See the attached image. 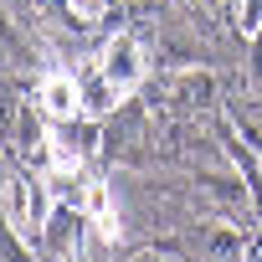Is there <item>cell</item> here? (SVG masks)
Here are the masks:
<instances>
[{"label":"cell","mask_w":262,"mask_h":262,"mask_svg":"<svg viewBox=\"0 0 262 262\" xmlns=\"http://www.w3.org/2000/svg\"><path fill=\"white\" fill-rule=\"evenodd\" d=\"M77 82H82V113H88V118H98V113L118 108V98H123V93H118V88H113L98 67H93L88 77H77Z\"/></svg>","instance_id":"obj_3"},{"label":"cell","mask_w":262,"mask_h":262,"mask_svg":"<svg viewBox=\"0 0 262 262\" xmlns=\"http://www.w3.org/2000/svg\"><path fill=\"white\" fill-rule=\"evenodd\" d=\"M139 262H160V257H139Z\"/></svg>","instance_id":"obj_8"},{"label":"cell","mask_w":262,"mask_h":262,"mask_svg":"<svg viewBox=\"0 0 262 262\" xmlns=\"http://www.w3.org/2000/svg\"><path fill=\"white\" fill-rule=\"evenodd\" d=\"M36 103H41L47 118L72 123V118L82 113V82H77L72 72H47V77L36 82Z\"/></svg>","instance_id":"obj_2"},{"label":"cell","mask_w":262,"mask_h":262,"mask_svg":"<svg viewBox=\"0 0 262 262\" xmlns=\"http://www.w3.org/2000/svg\"><path fill=\"white\" fill-rule=\"evenodd\" d=\"M98 72H103L118 93H134V88L144 82V52H139V41H134V36H113V41L103 47V57H98Z\"/></svg>","instance_id":"obj_1"},{"label":"cell","mask_w":262,"mask_h":262,"mask_svg":"<svg viewBox=\"0 0 262 262\" xmlns=\"http://www.w3.org/2000/svg\"><path fill=\"white\" fill-rule=\"evenodd\" d=\"M175 98L180 103H206L211 98V77L206 72H180L175 77Z\"/></svg>","instance_id":"obj_4"},{"label":"cell","mask_w":262,"mask_h":262,"mask_svg":"<svg viewBox=\"0 0 262 262\" xmlns=\"http://www.w3.org/2000/svg\"><path fill=\"white\" fill-rule=\"evenodd\" d=\"M72 6H77V11H82V16H88V21H93V16H98V11H103V6H108V0H72Z\"/></svg>","instance_id":"obj_6"},{"label":"cell","mask_w":262,"mask_h":262,"mask_svg":"<svg viewBox=\"0 0 262 262\" xmlns=\"http://www.w3.org/2000/svg\"><path fill=\"white\" fill-rule=\"evenodd\" d=\"M247 262H262V247H257V252H252V257H247Z\"/></svg>","instance_id":"obj_7"},{"label":"cell","mask_w":262,"mask_h":262,"mask_svg":"<svg viewBox=\"0 0 262 262\" xmlns=\"http://www.w3.org/2000/svg\"><path fill=\"white\" fill-rule=\"evenodd\" d=\"M236 26L242 31H262V0H242L236 6Z\"/></svg>","instance_id":"obj_5"}]
</instances>
